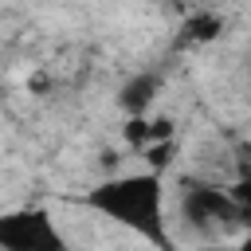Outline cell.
Returning a JSON list of instances; mask_svg holds the SVG:
<instances>
[{"instance_id":"7","label":"cell","mask_w":251,"mask_h":251,"mask_svg":"<svg viewBox=\"0 0 251 251\" xmlns=\"http://www.w3.org/2000/svg\"><path fill=\"white\" fill-rule=\"evenodd\" d=\"M173 153H176V137H169V141H153V145L141 149V157L149 161L153 173H165V169L173 165Z\"/></svg>"},{"instance_id":"2","label":"cell","mask_w":251,"mask_h":251,"mask_svg":"<svg viewBox=\"0 0 251 251\" xmlns=\"http://www.w3.org/2000/svg\"><path fill=\"white\" fill-rule=\"evenodd\" d=\"M180 216L196 227V231H224V227H239L247 208L224 188V184H208V180H184L180 192Z\"/></svg>"},{"instance_id":"1","label":"cell","mask_w":251,"mask_h":251,"mask_svg":"<svg viewBox=\"0 0 251 251\" xmlns=\"http://www.w3.org/2000/svg\"><path fill=\"white\" fill-rule=\"evenodd\" d=\"M82 204L102 212L110 224L157 243L161 251H173L169 224H165V180H161V173L141 169V173L106 176L82 196Z\"/></svg>"},{"instance_id":"3","label":"cell","mask_w":251,"mask_h":251,"mask_svg":"<svg viewBox=\"0 0 251 251\" xmlns=\"http://www.w3.org/2000/svg\"><path fill=\"white\" fill-rule=\"evenodd\" d=\"M0 251H71L47 208L0 212Z\"/></svg>"},{"instance_id":"5","label":"cell","mask_w":251,"mask_h":251,"mask_svg":"<svg viewBox=\"0 0 251 251\" xmlns=\"http://www.w3.org/2000/svg\"><path fill=\"white\" fill-rule=\"evenodd\" d=\"M169 137H176V126H173V118H149V114H133L129 118V126H126V141L129 145H153V141H169Z\"/></svg>"},{"instance_id":"6","label":"cell","mask_w":251,"mask_h":251,"mask_svg":"<svg viewBox=\"0 0 251 251\" xmlns=\"http://www.w3.org/2000/svg\"><path fill=\"white\" fill-rule=\"evenodd\" d=\"M224 35V16L220 12H192L188 20H184V27H180V39L184 43H212V39H220Z\"/></svg>"},{"instance_id":"4","label":"cell","mask_w":251,"mask_h":251,"mask_svg":"<svg viewBox=\"0 0 251 251\" xmlns=\"http://www.w3.org/2000/svg\"><path fill=\"white\" fill-rule=\"evenodd\" d=\"M161 94V75L157 71H141L133 78H126V86L118 90V106L133 118V114H149V106Z\"/></svg>"}]
</instances>
